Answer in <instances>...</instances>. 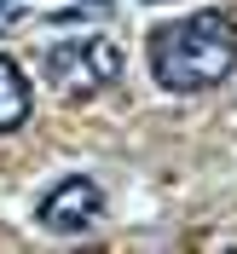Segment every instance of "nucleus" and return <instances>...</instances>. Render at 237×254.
<instances>
[{
	"label": "nucleus",
	"instance_id": "39448f33",
	"mask_svg": "<svg viewBox=\"0 0 237 254\" xmlns=\"http://www.w3.org/2000/svg\"><path fill=\"white\" fill-rule=\"evenodd\" d=\"M0 17H17V0H0Z\"/></svg>",
	"mask_w": 237,
	"mask_h": 254
},
{
	"label": "nucleus",
	"instance_id": "20e7f679",
	"mask_svg": "<svg viewBox=\"0 0 237 254\" xmlns=\"http://www.w3.org/2000/svg\"><path fill=\"white\" fill-rule=\"evenodd\" d=\"M23 122H29V81L12 58H0V133H12Z\"/></svg>",
	"mask_w": 237,
	"mask_h": 254
},
{
	"label": "nucleus",
	"instance_id": "f257e3e1",
	"mask_svg": "<svg viewBox=\"0 0 237 254\" xmlns=\"http://www.w3.org/2000/svg\"><path fill=\"white\" fill-rule=\"evenodd\" d=\"M237 64V23L226 12H191L151 35V75L168 93H208Z\"/></svg>",
	"mask_w": 237,
	"mask_h": 254
},
{
	"label": "nucleus",
	"instance_id": "7ed1b4c3",
	"mask_svg": "<svg viewBox=\"0 0 237 254\" xmlns=\"http://www.w3.org/2000/svg\"><path fill=\"white\" fill-rule=\"evenodd\" d=\"M98 208H104V190H98L87 174H70L64 185L47 190V202H41V225L58 231V237H81V231H93Z\"/></svg>",
	"mask_w": 237,
	"mask_h": 254
},
{
	"label": "nucleus",
	"instance_id": "f03ea898",
	"mask_svg": "<svg viewBox=\"0 0 237 254\" xmlns=\"http://www.w3.org/2000/svg\"><path fill=\"white\" fill-rule=\"evenodd\" d=\"M41 69H47L52 93H64V98H98L116 75H122V52H116L104 35H76V41L47 47Z\"/></svg>",
	"mask_w": 237,
	"mask_h": 254
}]
</instances>
